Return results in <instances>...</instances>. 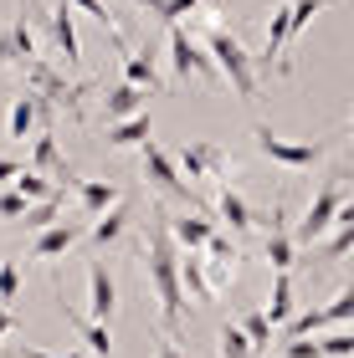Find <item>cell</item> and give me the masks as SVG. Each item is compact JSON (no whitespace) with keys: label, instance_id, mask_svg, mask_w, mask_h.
Segmentation results:
<instances>
[{"label":"cell","instance_id":"60d3db41","mask_svg":"<svg viewBox=\"0 0 354 358\" xmlns=\"http://www.w3.org/2000/svg\"><path fill=\"white\" fill-rule=\"evenodd\" d=\"M15 174H21V164H15V159H0V185H15Z\"/></svg>","mask_w":354,"mask_h":358},{"label":"cell","instance_id":"603a6c76","mask_svg":"<svg viewBox=\"0 0 354 358\" xmlns=\"http://www.w3.org/2000/svg\"><path fill=\"white\" fill-rule=\"evenodd\" d=\"M180 287H185L196 302H211V297H216L211 276H205V262H200L196 251H185V256H180Z\"/></svg>","mask_w":354,"mask_h":358},{"label":"cell","instance_id":"4316f807","mask_svg":"<svg viewBox=\"0 0 354 358\" xmlns=\"http://www.w3.org/2000/svg\"><path fill=\"white\" fill-rule=\"evenodd\" d=\"M15 194H21L26 205H41V200H57V185L46 174H36V169H21L15 174Z\"/></svg>","mask_w":354,"mask_h":358},{"label":"cell","instance_id":"8d00e7d4","mask_svg":"<svg viewBox=\"0 0 354 358\" xmlns=\"http://www.w3.org/2000/svg\"><path fill=\"white\" fill-rule=\"evenodd\" d=\"M318 348H324V358H354V333H334Z\"/></svg>","mask_w":354,"mask_h":358},{"label":"cell","instance_id":"ab89813d","mask_svg":"<svg viewBox=\"0 0 354 358\" xmlns=\"http://www.w3.org/2000/svg\"><path fill=\"white\" fill-rule=\"evenodd\" d=\"M15 358H83V353H72V348H67V353H46V348H21Z\"/></svg>","mask_w":354,"mask_h":358},{"label":"cell","instance_id":"30bf717a","mask_svg":"<svg viewBox=\"0 0 354 358\" xmlns=\"http://www.w3.org/2000/svg\"><path fill=\"white\" fill-rule=\"evenodd\" d=\"M180 169L190 179H226L236 169V159H231V149H221L216 138H190L180 149Z\"/></svg>","mask_w":354,"mask_h":358},{"label":"cell","instance_id":"52a82bcc","mask_svg":"<svg viewBox=\"0 0 354 358\" xmlns=\"http://www.w3.org/2000/svg\"><path fill=\"white\" fill-rule=\"evenodd\" d=\"M26 77H31V92H41L52 108H67L72 118H83V92H88V83H67V77H62L52 62H41V57L26 67Z\"/></svg>","mask_w":354,"mask_h":358},{"label":"cell","instance_id":"ac0fdd59","mask_svg":"<svg viewBox=\"0 0 354 358\" xmlns=\"http://www.w3.org/2000/svg\"><path fill=\"white\" fill-rule=\"evenodd\" d=\"M293 297H298L293 292V271H278L272 276V292H267V307H262L272 328H287V322H293V307H298Z\"/></svg>","mask_w":354,"mask_h":358},{"label":"cell","instance_id":"f6af8a7d","mask_svg":"<svg viewBox=\"0 0 354 358\" xmlns=\"http://www.w3.org/2000/svg\"><path fill=\"white\" fill-rule=\"evenodd\" d=\"M344 134H349V138H354V123H349V128H344Z\"/></svg>","mask_w":354,"mask_h":358},{"label":"cell","instance_id":"9a60e30c","mask_svg":"<svg viewBox=\"0 0 354 358\" xmlns=\"http://www.w3.org/2000/svg\"><path fill=\"white\" fill-rule=\"evenodd\" d=\"M57 313L67 317V328H72V333H77V338L88 343V353H93V358H114V333H108L103 322H93L88 313H77V307H67L62 297H57Z\"/></svg>","mask_w":354,"mask_h":358},{"label":"cell","instance_id":"44dd1931","mask_svg":"<svg viewBox=\"0 0 354 358\" xmlns=\"http://www.w3.org/2000/svg\"><path fill=\"white\" fill-rule=\"evenodd\" d=\"M128 220H134V210H128V205H114L103 220H93V231H88V236H93V246H98V251L118 246V241L128 236Z\"/></svg>","mask_w":354,"mask_h":358},{"label":"cell","instance_id":"ba28073f","mask_svg":"<svg viewBox=\"0 0 354 358\" xmlns=\"http://www.w3.org/2000/svg\"><path fill=\"white\" fill-rule=\"evenodd\" d=\"M257 134V149H262L267 159H278L282 169H313L318 159H324V149H329V138H313V143H293V138H278L267 123H257L252 128Z\"/></svg>","mask_w":354,"mask_h":358},{"label":"cell","instance_id":"2e32d148","mask_svg":"<svg viewBox=\"0 0 354 358\" xmlns=\"http://www.w3.org/2000/svg\"><path fill=\"white\" fill-rule=\"evenodd\" d=\"M77 200H83V220H103L108 210L118 205V185L114 179H72Z\"/></svg>","mask_w":354,"mask_h":358},{"label":"cell","instance_id":"4fadbf2b","mask_svg":"<svg viewBox=\"0 0 354 358\" xmlns=\"http://www.w3.org/2000/svg\"><path fill=\"white\" fill-rule=\"evenodd\" d=\"M88 307H93V322H114V313H118V282H114V271H108V262H93L88 266Z\"/></svg>","mask_w":354,"mask_h":358},{"label":"cell","instance_id":"8992f818","mask_svg":"<svg viewBox=\"0 0 354 358\" xmlns=\"http://www.w3.org/2000/svg\"><path fill=\"white\" fill-rule=\"evenodd\" d=\"M339 322H354V276L339 287V297L324 302V307H313V313H303L293 317L282 328V343H298V338H308V333H324V328H339Z\"/></svg>","mask_w":354,"mask_h":358},{"label":"cell","instance_id":"e0dca14e","mask_svg":"<svg viewBox=\"0 0 354 358\" xmlns=\"http://www.w3.org/2000/svg\"><path fill=\"white\" fill-rule=\"evenodd\" d=\"M46 26H52V36L62 46V57H67V67H77V62H83V41H77V15H72L67 0H62L57 10H46Z\"/></svg>","mask_w":354,"mask_h":358},{"label":"cell","instance_id":"7a4b0ae2","mask_svg":"<svg viewBox=\"0 0 354 358\" xmlns=\"http://www.w3.org/2000/svg\"><path fill=\"white\" fill-rule=\"evenodd\" d=\"M200 46L211 52V62L221 67V77L236 87L241 103H257V67H252V52H247V46H241L226 26H205V31H200Z\"/></svg>","mask_w":354,"mask_h":358},{"label":"cell","instance_id":"5bb4252c","mask_svg":"<svg viewBox=\"0 0 354 358\" xmlns=\"http://www.w3.org/2000/svg\"><path fill=\"white\" fill-rule=\"evenodd\" d=\"M165 220H170V236H175L180 251H200L205 241L216 236V215H200V210H180V215L165 210Z\"/></svg>","mask_w":354,"mask_h":358},{"label":"cell","instance_id":"7c38bea8","mask_svg":"<svg viewBox=\"0 0 354 358\" xmlns=\"http://www.w3.org/2000/svg\"><path fill=\"white\" fill-rule=\"evenodd\" d=\"M88 231H93L88 220H57L52 231H41L36 241H31V251H26V256H31V262H57V256H67Z\"/></svg>","mask_w":354,"mask_h":358},{"label":"cell","instance_id":"ee69618b","mask_svg":"<svg viewBox=\"0 0 354 358\" xmlns=\"http://www.w3.org/2000/svg\"><path fill=\"white\" fill-rule=\"evenodd\" d=\"M339 179H349V185H354V169H339Z\"/></svg>","mask_w":354,"mask_h":358},{"label":"cell","instance_id":"9c48e42d","mask_svg":"<svg viewBox=\"0 0 354 358\" xmlns=\"http://www.w3.org/2000/svg\"><path fill=\"white\" fill-rule=\"evenodd\" d=\"M262 220H267V236H262L267 266H272V271H293V262H298V241H293V225H287V205L272 200V210H267Z\"/></svg>","mask_w":354,"mask_h":358},{"label":"cell","instance_id":"3957f363","mask_svg":"<svg viewBox=\"0 0 354 358\" xmlns=\"http://www.w3.org/2000/svg\"><path fill=\"white\" fill-rule=\"evenodd\" d=\"M165 52H170V83H190V77H200L205 87H216V83H221V67L211 62V52H205V46L190 36L185 26H170Z\"/></svg>","mask_w":354,"mask_h":358},{"label":"cell","instance_id":"7bdbcfd3","mask_svg":"<svg viewBox=\"0 0 354 358\" xmlns=\"http://www.w3.org/2000/svg\"><path fill=\"white\" fill-rule=\"evenodd\" d=\"M154 358H185V353L175 348V343H159V348H154Z\"/></svg>","mask_w":354,"mask_h":358},{"label":"cell","instance_id":"484cf974","mask_svg":"<svg viewBox=\"0 0 354 358\" xmlns=\"http://www.w3.org/2000/svg\"><path fill=\"white\" fill-rule=\"evenodd\" d=\"M36 123H41V97L36 92H21L11 103V138H26Z\"/></svg>","mask_w":354,"mask_h":358},{"label":"cell","instance_id":"4dcf8cb0","mask_svg":"<svg viewBox=\"0 0 354 358\" xmlns=\"http://www.w3.org/2000/svg\"><path fill=\"white\" fill-rule=\"evenodd\" d=\"M241 333L252 338V353H267L272 348V322H267V313H247V317H241Z\"/></svg>","mask_w":354,"mask_h":358},{"label":"cell","instance_id":"6da1fadb","mask_svg":"<svg viewBox=\"0 0 354 358\" xmlns=\"http://www.w3.org/2000/svg\"><path fill=\"white\" fill-rule=\"evenodd\" d=\"M180 246L170 236V220H165V205H154V225L144 236V271L154 282V297H159V322L165 333H180L185 322V287H180Z\"/></svg>","mask_w":354,"mask_h":358},{"label":"cell","instance_id":"7402d4cb","mask_svg":"<svg viewBox=\"0 0 354 358\" xmlns=\"http://www.w3.org/2000/svg\"><path fill=\"white\" fill-rule=\"evenodd\" d=\"M354 251V200H344V210H339V225L329 231V241H324V262H344V256Z\"/></svg>","mask_w":354,"mask_h":358},{"label":"cell","instance_id":"1f68e13d","mask_svg":"<svg viewBox=\"0 0 354 358\" xmlns=\"http://www.w3.org/2000/svg\"><path fill=\"white\" fill-rule=\"evenodd\" d=\"M221 358H257L252 353V338L236 328V322H221Z\"/></svg>","mask_w":354,"mask_h":358},{"label":"cell","instance_id":"74e56055","mask_svg":"<svg viewBox=\"0 0 354 358\" xmlns=\"http://www.w3.org/2000/svg\"><path fill=\"white\" fill-rule=\"evenodd\" d=\"M26 210H31V205H26L15 189H6V194H0V220H21Z\"/></svg>","mask_w":354,"mask_h":358},{"label":"cell","instance_id":"b9f144b4","mask_svg":"<svg viewBox=\"0 0 354 358\" xmlns=\"http://www.w3.org/2000/svg\"><path fill=\"white\" fill-rule=\"evenodd\" d=\"M11 328H15V313H11V307H0V338H6Z\"/></svg>","mask_w":354,"mask_h":358},{"label":"cell","instance_id":"ffe728a7","mask_svg":"<svg viewBox=\"0 0 354 358\" xmlns=\"http://www.w3.org/2000/svg\"><path fill=\"white\" fill-rule=\"evenodd\" d=\"M216 220H226V225H231L236 236H247L252 225H257L252 205H247V194H241V189H231V185H226V189L216 194Z\"/></svg>","mask_w":354,"mask_h":358},{"label":"cell","instance_id":"d6986e66","mask_svg":"<svg viewBox=\"0 0 354 358\" xmlns=\"http://www.w3.org/2000/svg\"><path fill=\"white\" fill-rule=\"evenodd\" d=\"M31 164H36V174H46V179H67V185H72V169H67V159H62V149H57V134H52V128H41V134H36Z\"/></svg>","mask_w":354,"mask_h":358},{"label":"cell","instance_id":"f35d334b","mask_svg":"<svg viewBox=\"0 0 354 358\" xmlns=\"http://www.w3.org/2000/svg\"><path fill=\"white\" fill-rule=\"evenodd\" d=\"M282 358H324V348H318V343H303V338H298V343H287Z\"/></svg>","mask_w":354,"mask_h":358},{"label":"cell","instance_id":"d6a6232c","mask_svg":"<svg viewBox=\"0 0 354 358\" xmlns=\"http://www.w3.org/2000/svg\"><path fill=\"white\" fill-rule=\"evenodd\" d=\"M57 215H62V194H57V200H41V205H31L26 210V231H52V225H57Z\"/></svg>","mask_w":354,"mask_h":358},{"label":"cell","instance_id":"e575fe53","mask_svg":"<svg viewBox=\"0 0 354 358\" xmlns=\"http://www.w3.org/2000/svg\"><path fill=\"white\" fill-rule=\"evenodd\" d=\"M67 6H77V10H88L93 21H98V26L108 31V36H123V31H118V21H114V6H103V0H67Z\"/></svg>","mask_w":354,"mask_h":358},{"label":"cell","instance_id":"836d02e7","mask_svg":"<svg viewBox=\"0 0 354 358\" xmlns=\"http://www.w3.org/2000/svg\"><path fill=\"white\" fill-rule=\"evenodd\" d=\"M205 251H211V262L221 266V271H236V262H241V256H236V246H231V236H211V241H205Z\"/></svg>","mask_w":354,"mask_h":358},{"label":"cell","instance_id":"5b68a950","mask_svg":"<svg viewBox=\"0 0 354 358\" xmlns=\"http://www.w3.org/2000/svg\"><path fill=\"white\" fill-rule=\"evenodd\" d=\"M339 210H344V189H339V185H324V189H318L313 200H308L303 220L293 225V241L313 251V241H329V231L339 225Z\"/></svg>","mask_w":354,"mask_h":358},{"label":"cell","instance_id":"f1b7e54d","mask_svg":"<svg viewBox=\"0 0 354 358\" xmlns=\"http://www.w3.org/2000/svg\"><path fill=\"white\" fill-rule=\"evenodd\" d=\"M134 6H144L149 15H159L165 26H180L185 15H196V6H200V0H134Z\"/></svg>","mask_w":354,"mask_h":358},{"label":"cell","instance_id":"f546056e","mask_svg":"<svg viewBox=\"0 0 354 358\" xmlns=\"http://www.w3.org/2000/svg\"><path fill=\"white\" fill-rule=\"evenodd\" d=\"M324 6H329V0H293V6H287V36L298 41L303 31H308V21H313Z\"/></svg>","mask_w":354,"mask_h":358},{"label":"cell","instance_id":"277c9868","mask_svg":"<svg viewBox=\"0 0 354 358\" xmlns=\"http://www.w3.org/2000/svg\"><path fill=\"white\" fill-rule=\"evenodd\" d=\"M144 179H149V189L159 194V200H180V205H190V210H200V215H216V210H205V205H200V194L190 189V179H180L175 159L159 149L154 138L144 143Z\"/></svg>","mask_w":354,"mask_h":358},{"label":"cell","instance_id":"cb8c5ba5","mask_svg":"<svg viewBox=\"0 0 354 358\" xmlns=\"http://www.w3.org/2000/svg\"><path fill=\"white\" fill-rule=\"evenodd\" d=\"M139 103H144V87L134 83H114L108 87V123H123V118H139Z\"/></svg>","mask_w":354,"mask_h":358},{"label":"cell","instance_id":"d4e9b609","mask_svg":"<svg viewBox=\"0 0 354 358\" xmlns=\"http://www.w3.org/2000/svg\"><path fill=\"white\" fill-rule=\"evenodd\" d=\"M123 83H134V87H144V92H149V87H165V83H159V72H154V52H149V46H139V52L123 57Z\"/></svg>","mask_w":354,"mask_h":358},{"label":"cell","instance_id":"83f0119b","mask_svg":"<svg viewBox=\"0 0 354 358\" xmlns=\"http://www.w3.org/2000/svg\"><path fill=\"white\" fill-rule=\"evenodd\" d=\"M108 143H114V149H128V143H149V113H139V118H123V123H108Z\"/></svg>","mask_w":354,"mask_h":358},{"label":"cell","instance_id":"d590c367","mask_svg":"<svg viewBox=\"0 0 354 358\" xmlns=\"http://www.w3.org/2000/svg\"><path fill=\"white\" fill-rule=\"evenodd\" d=\"M21 297V266L15 262H0V307Z\"/></svg>","mask_w":354,"mask_h":358},{"label":"cell","instance_id":"8fae6325","mask_svg":"<svg viewBox=\"0 0 354 358\" xmlns=\"http://www.w3.org/2000/svg\"><path fill=\"white\" fill-rule=\"evenodd\" d=\"M41 52H36V36H31V0H21V15L0 31V67H31Z\"/></svg>","mask_w":354,"mask_h":358}]
</instances>
